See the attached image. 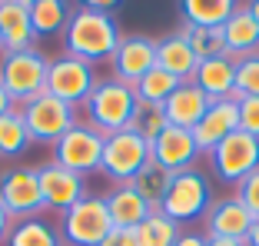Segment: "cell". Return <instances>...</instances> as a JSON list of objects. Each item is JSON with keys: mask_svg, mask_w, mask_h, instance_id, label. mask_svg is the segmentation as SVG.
Instances as JSON below:
<instances>
[{"mask_svg": "<svg viewBox=\"0 0 259 246\" xmlns=\"http://www.w3.org/2000/svg\"><path fill=\"white\" fill-rule=\"evenodd\" d=\"M103 133H97L87 120H76L67 133L54 143V163H60L70 173H80V177H90L100 173V163H103Z\"/></svg>", "mask_w": 259, "mask_h": 246, "instance_id": "6", "label": "cell"}, {"mask_svg": "<svg viewBox=\"0 0 259 246\" xmlns=\"http://www.w3.org/2000/svg\"><path fill=\"white\" fill-rule=\"evenodd\" d=\"M100 246H137V236H133V230H113Z\"/></svg>", "mask_w": 259, "mask_h": 246, "instance_id": "35", "label": "cell"}, {"mask_svg": "<svg viewBox=\"0 0 259 246\" xmlns=\"http://www.w3.org/2000/svg\"><path fill=\"white\" fill-rule=\"evenodd\" d=\"M110 233H113V223H110L107 196L87 193L76 207L60 213V239L67 246H100Z\"/></svg>", "mask_w": 259, "mask_h": 246, "instance_id": "3", "label": "cell"}, {"mask_svg": "<svg viewBox=\"0 0 259 246\" xmlns=\"http://www.w3.org/2000/svg\"><path fill=\"white\" fill-rule=\"evenodd\" d=\"M203 156V150L196 146L190 130H180V127H166L160 137L150 143V160L156 163L166 173H186V170H196V160Z\"/></svg>", "mask_w": 259, "mask_h": 246, "instance_id": "13", "label": "cell"}, {"mask_svg": "<svg viewBox=\"0 0 259 246\" xmlns=\"http://www.w3.org/2000/svg\"><path fill=\"white\" fill-rule=\"evenodd\" d=\"M107 210H110L113 230H137L146 216L153 213V210L143 203V196H140L130 183H116L113 190L107 193Z\"/></svg>", "mask_w": 259, "mask_h": 246, "instance_id": "22", "label": "cell"}, {"mask_svg": "<svg viewBox=\"0 0 259 246\" xmlns=\"http://www.w3.org/2000/svg\"><path fill=\"white\" fill-rule=\"evenodd\" d=\"M133 236H137V246H173L176 236H180V226L156 210V213H150L143 223L133 230Z\"/></svg>", "mask_w": 259, "mask_h": 246, "instance_id": "27", "label": "cell"}, {"mask_svg": "<svg viewBox=\"0 0 259 246\" xmlns=\"http://www.w3.org/2000/svg\"><path fill=\"white\" fill-rule=\"evenodd\" d=\"M150 143L143 137L130 130H120V133H110L103 140V163H100V173L107 180L116 183H133L140 177V170L150 167Z\"/></svg>", "mask_w": 259, "mask_h": 246, "instance_id": "7", "label": "cell"}, {"mask_svg": "<svg viewBox=\"0 0 259 246\" xmlns=\"http://www.w3.org/2000/svg\"><path fill=\"white\" fill-rule=\"evenodd\" d=\"M4 243L7 246H60V233L47 223V220L30 216V220H17Z\"/></svg>", "mask_w": 259, "mask_h": 246, "instance_id": "25", "label": "cell"}, {"mask_svg": "<svg viewBox=\"0 0 259 246\" xmlns=\"http://www.w3.org/2000/svg\"><path fill=\"white\" fill-rule=\"evenodd\" d=\"M0 200L4 210L10 213V220H30L40 216L44 210V196H40V180L37 167H14L0 177Z\"/></svg>", "mask_w": 259, "mask_h": 246, "instance_id": "11", "label": "cell"}, {"mask_svg": "<svg viewBox=\"0 0 259 246\" xmlns=\"http://www.w3.org/2000/svg\"><path fill=\"white\" fill-rule=\"evenodd\" d=\"M97 70H93V63L87 60H76V57L70 54H60L50 60V67H47V93L50 97H57V100H63L67 107H83L87 97H90V90L97 87Z\"/></svg>", "mask_w": 259, "mask_h": 246, "instance_id": "8", "label": "cell"}, {"mask_svg": "<svg viewBox=\"0 0 259 246\" xmlns=\"http://www.w3.org/2000/svg\"><path fill=\"white\" fill-rule=\"evenodd\" d=\"M236 130H239V107L233 100H216V103H209L203 120L190 133H193V140H196V146L203 153H213L216 146L226 137H233Z\"/></svg>", "mask_w": 259, "mask_h": 246, "instance_id": "17", "label": "cell"}, {"mask_svg": "<svg viewBox=\"0 0 259 246\" xmlns=\"http://www.w3.org/2000/svg\"><path fill=\"white\" fill-rule=\"evenodd\" d=\"M246 7H249V14H252V20L259 23V0H252V4H246Z\"/></svg>", "mask_w": 259, "mask_h": 246, "instance_id": "41", "label": "cell"}, {"mask_svg": "<svg viewBox=\"0 0 259 246\" xmlns=\"http://www.w3.org/2000/svg\"><path fill=\"white\" fill-rule=\"evenodd\" d=\"M223 40H226V57H233L236 63L249 54H259V23L252 20L246 4H239L236 14L223 23Z\"/></svg>", "mask_w": 259, "mask_h": 246, "instance_id": "20", "label": "cell"}, {"mask_svg": "<svg viewBox=\"0 0 259 246\" xmlns=\"http://www.w3.org/2000/svg\"><path fill=\"white\" fill-rule=\"evenodd\" d=\"M0 203H4V200H0Z\"/></svg>", "mask_w": 259, "mask_h": 246, "instance_id": "42", "label": "cell"}, {"mask_svg": "<svg viewBox=\"0 0 259 246\" xmlns=\"http://www.w3.org/2000/svg\"><path fill=\"white\" fill-rule=\"evenodd\" d=\"M246 97H259V54H249L236 63V87L226 100H233L239 107Z\"/></svg>", "mask_w": 259, "mask_h": 246, "instance_id": "32", "label": "cell"}, {"mask_svg": "<svg viewBox=\"0 0 259 246\" xmlns=\"http://www.w3.org/2000/svg\"><path fill=\"white\" fill-rule=\"evenodd\" d=\"M209 100L203 90H199L193 80H186V84H180L173 90V97H169L166 103H163V113H166V123L169 127H180V130H193L199 120H203V113L209 110Z\"/></svg>", "mask_w": 259, "mask_h": 246, "instance_id": "18", "label": "cell"}, {"mask_svg": "<svg viewBox=\"0 0 259 246\" xmlns=\"http://www.w3.org/2000/svg\"><path fill=\"white\" fill-rule=\"evenodd\" d=\"M180 30H183V37L190 40L196 60H213V57H223V54H226L223 27H190V23H183Z\"/></svg>", "mask_w": 259, "mask_h": 246, "instance_id": "30", "label": "cell"}, {"mask_svg": "<svg viewBox=\"0 0 259 246\" xmlns=\"http://www.w3.org/2000/svg\"><path fill=\"white\" fill-rule=\"evenodd\" d=\"M236 0H186V4H180V14L190 27H223L236 14Z\"/></svg>", "mask_w": 259, "mask_h": 246, "instance_id": "23", "label": "cell"}, {"mask_svg": "<svg viewBox=\"0 0 259 246\" xmlns=\"http://www.w3.org/2000/svg\"><path fill=\"white\" fill-rule=\"evenodd\" d=\"M10 226H14V220H10V213H7V210H4V203H0V243L7 239Z\"/></svg>", "mask_w": 259, "mask_h": 246, "instance_id": "39", "label": "cell"}, {"mask_svg": "<svg viewBox=\"0 0 259 246\" xmlns=\"http://www.w3.org/2000/svg\"><path fill=\"white\" fill-rule=\"evenodd\" d=\"M47 67H50V60L37 47L20 50V54H0V84L7 87L17 107L47 93Z\"/></svg>", "mask_w": 259, "mask_h": 246, "instance_id": "4", "label": "cell"}, {"mask_svg": "<svg viewBox=\"0 0 259 246\" xmlns=\"http://www.w3.org/2000/svg\"><path fill=\"white\" fill-rule=\"evenodd\" d=\"M193 84L209 97V100H226L233 87H236V60L233 57H213V60H199Z\"/></svg>", "mask_w": 259, "mask_h": 246, "instance_id": "21", "label": "cell"}, {"mask_svg": "<svg viewBox=\"0 0 259 246\" xmlns=\"http://www.w3.org/2000/svg\"><path fill=\"white\" fill-rule=\"evenodd\" d=\"M27 146H30V133H27L23 113L17 107L0 116V156H20Z\"/></svg>", "mask_w": 259, "mask_h": 246, "instance_id": "29", "label": "cell"}, {"mask_svg": "<svg viewBox=\"0 0 259 246\" xmlns=\"http://www.w3.org/2000/svg\"><path fill=\"white\" fill-rule=\"evenodd\" d=\"M113 77L126 87H137L140 80L156 67V40L143 37V33H130V37L120 40L113 54Z\"/></svg>", "mask_w": 259, "mask_h": 246, "instance_id": "14", "label": "cell"}, {"mask_svg": "<svg viewBox=\"0 0 259 246\" xmlns=\"http://www.w3.org/2000/svg\"><path fill=\"white\" fill-rule=\"evenodd\" d=\"M73 14L70 4L63 0H30V23L37 37H54L67 30V20Z\"/></svg>", "mask_w": 259, "mask_h": 246, "instance_id": "24", "label": "cell"}, {"mask_svg": "<svg viewBox=\"0 0 259 246\" xmlns=\"http://www.w3.org/2000/svg\"><path fill=\"white\" fill-rule=\"evenodd\" d=\"M252 220L256 216L246 210V203L239 196H220V200H213L203 216L206 236H229V239H246Z\"/></svg>", "mask_w": 259, "mask_h": 246, "instance_id": "16", "label": "cell"}, {"mask_svg": "<svg viewBox=\"0 0 259 246\" xmlns=\"http://www.w3.org/2000/svg\"><path fill=\"white\" fill-rule=\"evenodd\" d=\"M37 33L30 23V0H0V54L33 50Z\"/></svg>", "mask_w": 259, "mask_h": 246, "instance_id": "15", "label": "cell"}, {"mask_svg": "<svg viewBox=\"0 0 259 246\" xmlns=\"http://www.w3.org/2000/svg\"><path fill=\"white\" fill-rule=\"evenodd\" d=\"M10 110H17V103H14V97L7 93V87L0 84V116H4V113H10Z\"/></svg>", "mask_w": 259, "mask_h": 246, "instance_id": "37", "label": "cell"}, {"mask_svg": "<svg viewBox=\"0 0 259 246\" xmlns=\"http://www.w3.org/2000/svg\"><path fill=\"white\" fill-rule=\"evenodd\" d=\"M209 160H213V173L223 183L239 186L252 170H259V140L246 130H236L209 153Z\"/></svg>", "mask_w": 259, "mask_h": 246, "instance_id": "10", "label": "cell"}, {"mask_svg": "<svg viewBox=\"0 0 259 246\" xmlns=\"http://www.w3.org/2000/svg\"><path fill=\"white\" fill-rule=\"evenodd\" d=\"M173 246H206V233H180Z\"/></svg>", "mask_w": 259, "mask_h": 246, "instance_id": "36", "label": "cell"}, {"mask_svg": "<svg viewBox=\"0 0 259 246\" xmlns=\"http://www.w3.org/2000/svg\"><path fill=\"white\" fill-rule=\"evenodd\" d=\"M246 246H259V216H256V220H252L249 233H246Z\"/></svg>", "mask_w": 259, "mask_h": 246, "instance_id": "40", "label": "cell"}, {"mask_svg": "<svg viewBox=\"0 0 259 246\" xmlns=\"http://www.w3.org/2000/svg\"><path fill=\"white\" fill-rule=\"evenodd\" d=\"M236 196L246 203V210H249L252 216H259V170H252L249 177L236 186Z\"/></svg>", "mask_w": 259, "mask_h": 246, "instance_id": "34", "label": "cell"}, {"mask_svg": "<svg viewBox=\"0 0 259 246\" xmlns=\"http://www.w3.org/2000/svg\"><path fill=\"white\" fill-rule=\"evenodd\" d=\"M239 130L259 140V97H246L239 103Z\"/></svg>", "mask_w": 259, "mask_h": 246, "instance_id": "33", "label": "cell"}, {"mask_svg": "<svg viewBox=\"0 0 259 246\" xmlns=\"http://www.w3.org/2000/svg\"><path fill=\"white\" fill-rule=\"evenodd\" d=\"M37 180H40V196H44V210H57V213H67L70 207L87 196V180L80 173H70L60 163L47 160L37 167Z\"/></svg>", "mask_w": 259, "mask_h": 246, "instance_id": "12", "label": "cell"}, {"mask_svg": "<svg viewBox=\"0 0 259 246\" xmlns=\"http://www.w3.org/2000/svg\"><path fill=\"white\" fill-rule=\"evenodd\" d=\"M169 180H173V173H166V170H160L156 163H150L146 170H140V177L133 180V190L143 196V203L156 213V210L163 207V196H166V190H169Z\"/></svg>", "mask_w": 259, "mask_h": 246, "instance_id": "26", "label": "cell"}, {"mask_svg": "<svg viewBox=\"0 0 259 246\" xmlns=\"http://www.w3.org/2000/svg\"><path fill=\"white\" fill-rule=\"evenodd\" d=\"M166 127L169 123H166L163 107H153V103H137V110H133V116H130V123H126V130L137 133V137H143L146 143H153Z\"/></svg>", "mask_w": 259, "mask_h": 246, "instance_id": "31", "label": "cell"}, {"mask_svg": "<svg viewBox=\"0 0 259 246\" xmlns=\"http://www.w3.org/2000/svg\"><path fill=\"white\" fill-rule=\"evenodd\" d=\"M137 90L126 84H120L116 77H103L97 80V87L90 90L83 110H87V123H90L97 133L110 137V133L126 130L130 116L137 110Z\"/></svg>", "mask_w": 259, "mask_h": 246, "instance_id": "2", "label": "cell"}, {"mask_svg": "<svg viewBox=\"0 0 259 246\" xmlns=\"http://www.w3.org/2000/svg\"><path fill=\"white\" fill-rule=\"evenodd\" d=\"M20 113L23 123H27V133H30V143H44V146H54L76 123V110L57 100V97H50V93H40L30 103H23Z\"/></svg>", "mask_w": 259, "mask_h": 246, "instance_id": "9", "label": "cell"}, {"mask_svg": "<svg viewBox=\"0 0 259 246\" xmlns=\"http://www.w3.org/2000/svg\"><path fill=\"white\" fill-rule=\"evenodd\" d=\"M196 54H193L190 40L183 37V30H173L169 37L156 40V67L166 70V73H173L180 84H186V80H193V73H196Z\"/></svg>", "mask_w": 259, "mask_h": 246, "instance_id": "19", "label": "cell"}, {"mask_svg": "<svg viewBox=\"0 0 259 246\" xmlns=\"http://www.w3.org/2000/svg\"><path fill=\"white\" fill-rule=\"evenodd\" d=\"M120 40H123V33L113 17L80 4V7H73V14L67 20V30H63V54L76 57V60H87V63L113 60Z\"/></svg>", "mask_w": 259, "mask_h": 246, "instance_id": "1", "label": "cell"}, {"mask_svg": "<svg viewBox=\"0 0 259 246\" xmlns=\"http://www.w3.org/2000/svg\"><path fill=\"white\" fill-rule=\"evenodd\" d=\"M180 87V80L173 77V73H166V70L153 67L150 73H146L143 80H140L133 90H137V100L140 103H153V107H163V103L173 97V90Z\"/></svg>", "mask_w": 259, "mask_h": 246, "instance_id": "28", "label": "cell"}, {"mask_svg": "<svg viewBox=\"0 0 259 246\" xmlns=\"http://www.w3.org/2000/svg\"><path fill=\"white\" fill-rule=\"evenodd\" d=\"M206 246H246V239H229V236H206Z\"/></svg>", "mask_w": 259, "mask_h": 246, "instance_id": "38", "label": "cell"}, {"mask_svg": "<svg viewBox=\"0 0 259 246\" xmlns=\"http://www.w3.org/2000/svg\"><path fill=\"white\" fill-rule=\"evenodd\" d=\"M209 203H213V196H209V180H206V173L186 170V173H173L160 213L169 216L176 226H183V223L203 220L206 210H209Z\"/></svg>", "mask_w": 259, "mask_h": 246, "instance_id": "5", "label": "cell"}]
</instances>
